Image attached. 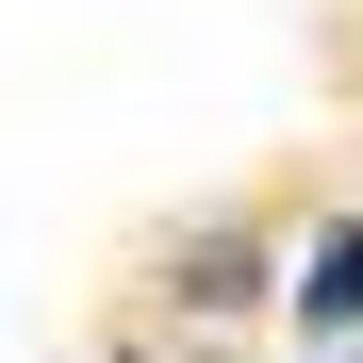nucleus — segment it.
Listing matches in <instances>:
<instances>
[{
  "label": "nucleus",
  "mask_w": 363,
  "mask_h": 363,
  "mask_svg": "<svg viewBox=\"0 0 363 363\" xmlns=\"http://www.w3.org/2000/svg\"><path fill=\"white\" fill-rule=\"evenodd\" d=\"M297 330H314V347L363 330V231H314V264H297Z\"/></svg>",
  "instance_id": "nucleus-1"
}]
</instances>
